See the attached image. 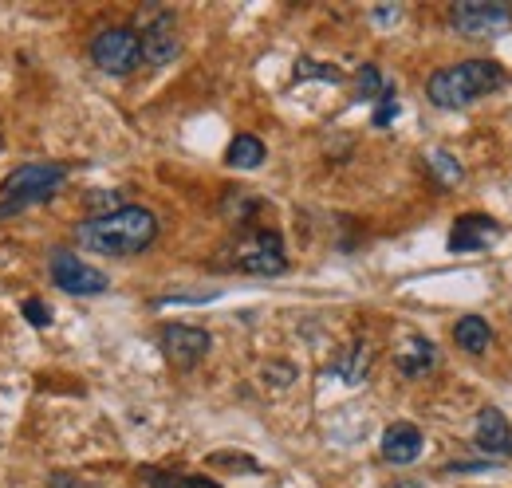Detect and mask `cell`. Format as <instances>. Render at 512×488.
<instances>
[{"label":"cell","instance_id":"cell-1","mask_svg":"<svg viewBox=\"0 0 512 488\" xmlns=\"http://www.w3.org/2000/svg\"><path fill=\"white\" fill-rule=\"evenodd\" d=\"M75 241L99 256H138L158 241V217L142 205H123L103 217H87L75 225Z\"/></svg>","mask_w":512,"mask_h":488},{"label":"cell","instance_id":"cell-2","mask_svg":"<svg viewBox=\"0 0 512 488\" xmlns=\"http://www.w3.org/2000/svg\"><path fill=\"white\" fill-rule=\"evenodd\" d=\"M505 83V67L493 60H465L442 67L426 79V99L438 107V111H461L485 95H493L497 87Z\"/></svg>","mask_w":512,"mask_h":488},{"label":"cell","instance_id":"cell-3","mask_svg":"<svg viewBox=\"0 0 512 488\" xmlns=\"http://www.w3.org/2000/svg\"><path fill=\"white\" fill-rule=\"evenodd\" d=\"M67 166L60 162H28V166H16L4 185H0V217H12V213H24L32 205H44L60 193V185L67 182Z\"/></svg>","mask_w":512,"mask_h":488},{"label":"cell","instance_id":"cell-4","mask_svg":"<svg viewBox=\"0 0 512 488\" xmlns=\"http://www.w3.org/2000/svg\"><path fill=\"white\" fill-rule=\"evenodd\" d=\"M225 268L245 272V276H280L288 272V256H284V241L272 229H249L237 241L225 248Z\"/></svg>","mask_w":512,"mask_h":488},{"label":"cell","instance_id":"cell-5","mask_svg":"<svg viewBox=\"0 0 512 488\" xmlns=\"http://www.w3.org/2000/svg\"><path fill=\"white\" fill-rule=\"evenodd\" d=\"M48 272H52V284H56L60 292H67V296H103V292L111 288L107 272H99L95 264L79 260V256L67 252V248H52Z\"/></svg>","mask_w":512,"mask_h":488},{"label":"cell","instance_id":"cell-6","mask_svg":"<svg viewBox=\"0 0 512 488\" xmlns=\"http://www.w3.org/2000/svg\"><path fill=\"white\" fill-rule=\"evenodd\" d=\"M449 24L453 32L461 36H505L512 28V12L509 4H497V0H457L449 8Z\"/></svg>","mask_w":512,"mask_h":488},{"label":"cell","instance_id":"cell-7","mask_svg":"<svg viewBox=\"0 0 512 488\" xmlns=\"http://www.w3.org/2000/svg\"><path fill=\"white\" fill-rule=\"evenodd\" d=\"M91 60L107 75H130L142 63V44L134 28H103L91 40Z\"/></svg>","mask_w":512,"mask_h":488},{"label":"cell","instance_id":"cell-8","mask_svg":"<svg viewBox=\"0 0 512 488\" xmlns=\"http://www.w3.org/2000/svg\"><path fill=\"white\" fill-rule=\"evenodd\" d=\"M138 44H142V63H150V67H166V63L178 60L182 56V36H178L174 12H154V20L142 28Z\"/></svg>","mask_w":512,"mask_h":488},{"label":"cell","instance_id":"cell-9","mask_svg":"<svg viewBox=\"0 0 512 488\" xmlns=\"http://www.w3.org/2000/svg\"><path fill=\"white\" fill-rule=\"evenodd\" d=\"M209 347H213V339L201 327H190V323L162 327V351H166V359L178 366V370H193V366L209 355Z\"/></svg>","mask_w":512,"mask_h":488},{"label":"cell","instance_id":"cell-10","mask_svg":"<svg viewBox=\"0 0 512 488\" xmlns=\"http://www.w3.org/2000/svg\"><path fill=\"white\" fill-rule=\"evenodd\" d=\"M501 237H505L501 221H493L485 213H465L449 229V252H485V248H493Z\"/></svg>","mask_w":512,"mask_h":488},{"label":"cell","instance_id":"cell-11","mask_svg":"<svg viewBox=\"0 0 512 488\" xmlns=\"http://www.w3.org/2000/svg\"><path fill=\"white\" fill-rule=\"evenodd\" d=\"M473 445L497 461H509L512 457V422L497 410V406H485L477 414V429H473Z\"/></svg>","mask_w":512,"mask_h":488},{"label":"cell","instance_id":"cell-12","mask_svg":"<svg viewBox=\"0 0 512 488\" xmlns=\"http://www.w3.org/2000/svg\"><path fill=\"white\" fill-rule=\"evenodd\" d=\"M379 449H383V461H390V465H414L426 449V437L410 422H394V426H386Z\"/></svg>","mask_w":512,"mask_h":488},{"label":"cell","instance_id":"cell-13","mask_svg":"<svg viewBox=\"0 0 512 488\" xmlns=\"http://www.w3.org/2000/svg\"><path fill=\"white\" fill-rule=\"evenodd\" d=\"M394 366L406 374V378H422L438 366V347L426 339V335H406L394 351Z\"/></svg>","mask_w":512,"mask_h":488},{"label":"cell","instance_id":"cell-14","mask_svg":"<svg viewBox=\"0 0 512 488\" xmlns=\"http://www.w3.org/2000/svg\"><path fill=\"white\" fill-rule=\"evenodd\" d=\"M371 359H375L371 343H367V339H355V343H347V347L339 351V359H335L331 370H335L347 386H359V382H367V374H371Z\"/></svg>","mask_w":512,"mask_h":488},{"label":"cell","instance_id":"cell-15","mask_svg":"<svg viewBox=\"0 0 512 488\" xmlns=\"http://www.w3.org/2000/svg\"><path fill=\"white\" fill-rule=\"evenodd\" d=\"M453 343L465 351V355H485L493 347V327L481 319V315H461L453 323Z\"/></svg>","mask_w":512,"mask_h":488},{"label":"cell","instance_id":"cell-16","mask_svg":"<svg viewBox=\"0 0 512 488\" xmlns=\"http://www.w3.org/2000/svg\"><path fill=\"white\" fill-rule=\"evenodd\" d=\"M264 142L256 138V134H237L233 142H229V150H225V162L233 166V170H256L260 162H264Z\"/></svg>","mask_w":512,"mask_h":488},{"label":"cell","instance_id":"cell-17","mask_svg":"<svg viewBox=\"0 0 512 488\" xmlns=\"http://www.w3.org/2000/svg\"><path fill=\"white\" fill-rule=\"evenodd\" d=\"M142 481L150 488H221L209 477H190V473H166V469H142Z\"/></svg>","mask_w":512,"mask_h":488},{"label":"cell","instance_id":"cell-18","mask_svg":"<svg viewBox=\"0 0 512 488\" xmlns=\"http://www.w3.org/2000/svg\"><path fill=\"white\" fill-rule=\"evenodd\" d=\"M383 87H386L383 71H379L375 63H363V67H359V75H355V99H359V103H371V99L379 103Z\"/></svg>","mask_w":512,"mask_h":488},{"label":"cell","instance_id":"cell-19","mask_svg":"<svg viewBox=\"0 0 512 488\" xmlns=\"http://www.w3.org/2000/svg\"><path fill=\"white\" fill-rule=\"evenodd\" d=\"M426 162H430V170H434V178L442 185H457L461 178H465V170H461V162L453 158V154H446V150H430L426 154Z\"/></svg>","mask_w":512,"mask_h":488},{"label":"cell","instance_id":"cell-20","mask_svg":"<svg viewBox=\"0 0 512 488\" xmlns=\"http://www.w3.org/2000/svg\"><path fill=\"white\" fill-rule=\"evenodd\" d=\"M296 79H323V83H343V71L339 67H331V63H320V60H296V71H292Z\"/></svg>","mask_w":512,"mask_h":488},{"label":"cell","instance_id":"cell-21","mask_svg":"<svg viewBox=\"0 0 512 488\" xmlns=\"http://www.w3.org/2000/svg\"><path fill=\"white\" fill-rule=\"evenodd\" d=\"M127 201H123V189H95V193H87V209H91V217H103V213H115V209H123Z\"/></svg>","mask_w":512,"mask_h":488},{"label":"cell","instance_id":"cell-22","mask_svg":"<svg viewBox=\"0 0 512 488\" xmlns=\"http://www.w3.org/2000/svg\"><path fill=\"white\" fill-rule=\"evenodd\" d=\"M209 469H241V473H260V461L245 453H209Z\"/></svg>","mask_w":512,"mask_h":488},{"label":"cell","instance_id":"cell-23","mask_svg":"<svg viewBox=\"0 0 512 488\" xmlns=\"http://www.w3.org/2000/svg\"><path fill=\"white\" fill-rule=\"evenodd\" d=\"M398 111H402V107H398V95H394V87L386 83L383 95H379V107H375V126H379V130H386L390 122L398 119Z\"/></svg>","mask_w":512,"mask_h":488},{"label":"cell","instance_id":"cell-24","mask_svg":"<svg viewBox=\"0 0 512 488\" xmlns=\"http://www.w3.org/2000/svg\"><path fill=\"white\" fill-rule=\"evenodd\" d=\"M292 378H296V366H288V363L264 366V382H272V386H292Z\"/></svg>","mask_w":512,"mask_h":488},{"label":"cell","instance_id":"cell-25","mask_svg":"<svg viewBox=\"0 0 512 488\" xmlns=\"http://www.w3.org/2000/svg\"><path fill=\"white\" fill-rule=\"evenodd\" d=\"M24 319H28L32 327H48V323H52V307L40 304V300H24Z\"/></svg>","mask_w":512,"mask_h":488},{"label":"cell","instance_id":"cell-26","mask_svg":"<svg viewBox=\"0 0 512 488\" xmlns=\"http://www.w3.org/2000/svg\"><path fill=\"white\" fill-rule=\"evenodd\" d=\"M493 465L489 461H453V465H446V473H453V477H461V473H489Z\"/></svg>","mask_w":512,"mask_h":488},{"label":"cell","instance_id":"cell-27","mask_svg":"<svg viewBox=\"0 0 512 488\" xmlns=\"http://www.w3.org/2000/svg\"><path fill=\"white\" fill-rule=\"evenodd\" d=\"M398 16H402V8H379L375 12V24H394Z\"/></svg>","mask_w":512,"mask_h":488},{"label":"cell","instance_id":"cell-28","mask_svg":"<svg viewBox=\"0 0 512 488\" xmlns=\"http://www.w3.org/2000/svg\"><path fill=\"white\" fill-rule=\"evenodd\" d=\"M52 488H83V481H75V477H64V473H56V477H52Z\"/></svg>","mask_w":512,"mask_h":488},{"label":"cell","instance_id":"cell-29","mask_svg":"<svg viewBox=\"0 0 512 488\" xmlns=\"http://www.w3.org/2000/svg\"><path fill=\"white\" fill-rule=\"evenodd\" d=\"M390 488H426V485H422V481H394Z\"/></svg>","mask_w":512,"mask_h":488},{"label":"cell","instance_id":"cell-30","mask_svg":"<svg viewBox=\"0 0 512 488\" xmlns=\"http://www.w3.org/2000/svg\"><path fill=\"white\" fill-rule=\"evenodd\" d=\"M0 146H4V126H0Z\"/></svg>","mask_w":512,"mask_h":488}]
</instances>
